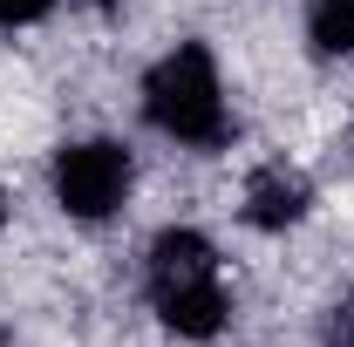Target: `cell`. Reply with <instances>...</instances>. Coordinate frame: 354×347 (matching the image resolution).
<instances>
[{
  "instance_id": "52a82bcc",
  "label": "cell",
  "mask_w": 354,
  "mask_h": 347,
  "mask_svg": "<svg viewBox=\"0 0 354 347\" xmlns=\"http://www.w3.org/2000/svg\"><path fill=\"white\" fill-rule=\"evenodd\" d=\"M320 334H327V347H354V300H341L327 320H320Z\"/></svg>"
},
{
  "instance_id": "7a4b0ae2",
  "label": "cell",
  "mask_w": 354,
  "mask_h": 347,
  "mask_svg": "<svg viewBox=\"0 0 354 347\" xmlns=\"http://www.w3.org/2000/svg\"><path fill=\"white\" fill-rule=\"evenodd\" d=\"M143 116L150 130H164L184 150H225L232 143V109H225V82L205 41H177L164 62H150L143 75Z\"/></svg>"
},
{
  "instance_id": "8992f818",
  "label": "cell",
  "mask_w": 354,
  "mask_h": 347,
  "mask_svg": "<svg viewBox=\"0 0 354 347\" xmlns=\"http://www.w3.org/2000/svg\"><path fill=\"white\" fill-rule=\"evenodd\" d=\"M55 14V0H0V28H35Z\"/></svg>"
},
{
  "instance_id": "9c48e42d",
  "label": "cell",
  "mask_w": 354,
  "mask_h": 347,
  "mask_svg": "<svg viewBox=\"0 0 354 347\" xmlns=\"http://www.w3.org/2000/svg\"><path fill=\"white\" fill-rule=\"evenodd\" d=\"M0 347H7V334H0Z\"/></svg>"
},
{
  "instance_id": "5b68a950",
  "label": "cell",
  "mask_w": 354,
  "mask_h": 347,
  "mask_svg": "<svg viewBox=\"0 0 354 347\" xmlns=\"http://www.w3.org/2000/svg\"><path fill=\"white\" fill-rule=\"evenodd\" d=\"M307 41L320 62L354 55V0H307Z\"/></svg>"
},
{
  "instance_id": "ba28073f",
  "label": "cell",
  "mask_w": 354,
  "mask_h": 347,
  "mask_svg": "<svg viewBox=\"0 0 354 347\" xmlns=\"http://www.w3.org/2000/svg\"><path fill=\"white\" fill-rule=\"evenodd\" d=\"M0 225H7V191H0Z\"/></svg>"
},
{
  "instance_id": "3957f363",
  "label": "cell",
  "mask_w": 354,
  "mask_h": 347,
  "mask_svg": "<svg viewBox=\"0 0 354 347\" xmlns=\"http://www.w3.org/2000/svg\"><path fill=\"white\" fill-rule=\"evenodd\" d=\"M130 184H136V157L116 143V136H82V143H62L55 164H48V191L55 205L82 225H102L130 205Z\"/></svg>"
},
{
  "instance_id": "277c9868",
  "label": "cell",
  "mask_w": 354,
  "mask_h": 347,
  "mask_svg": "<svg viewBox=\"0 0 354 347\" xmlns=\"http://www.w3.org/2000/svg\"><path fill=\"white\" fill-rule=\"evenodd\" d=\"M245 225L252 232H286V225H300L313 212V184L293 164H259V171L245 177Z\"/></svg>"
},
{
  "instance_id": "6da1fadb",
  "label": "cell",
  "mask_w": 354,
  "mask_h": 347,
  "mask_svg": "<svg viewBox=\"0 0 354 347\" xmlns=\"http://www.w3.org/2000/svg\"><path fill=\"white\" fill-rule=\"evenodd\" d=\"M143 286L157 320L171 327L177 341H218L232 320V293L218 272V245L198 225H164L143 252Z\"/></svg>"
}]
</instances>
